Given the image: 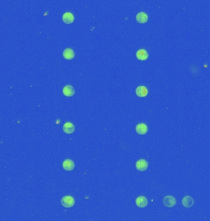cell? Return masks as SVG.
Returning <instances> with one entry per match:
<instances>
[{"mask_svg": "<svg viewBox=\"0 0 210 221\" xmlns=\"http://www.w3.org/2000/svg\"><path fill=\"white\" fill-rule=\"evenodd\" d=\"M136 19L137 21L139 23H145L148 20V16L145 12H141L137 14L136 16Z\"/></svg>", "mask_w": 210, "mask_h": 221, "instance_id": "cell-14", "label": "cell"}, {"mask_svg": "<svg viewBox=\"0 0 210 221\" xmlns=\"http://www.w3.org/2000/svg\"><path fill=\"white\" fill-rule=\"evenodd\" d=\"M136 204L139 207H145L148 204L147 198L144 196H139L136 199Z\"/></svg>", "mask_w": 210, "mask_h": 221, "instance_id": "cell-9", "label": "cell"}, {"mask_svg": "<svg viewBox=\"0 0 210 221\" xmlns=\"http://www.w3.org/2000/svg\"><path fill=\"white\" fill-rule=\"evenodd\" d=\"M182 204L185 207H192L194 204L193 199L190 196H185L182 199Z\"/></svg>", "mask_w": 210, "mask_h": 221, "instance_id": "cell-11", "label": "cell"}, {"mask_svg": "<svg viewBox=\"0 0 210 221\" xmlns=\"http://www.w3.org/2000/svg\"><path fill=\"white\" fill-rule=\"evenodd\" d=\"M63 130L66 134H72L75 130V126L71 122H66L63 126Z\"/></svg>", "mask_w": 210, "mask_h": 221, "instance_id": "cell-7", "label": "cell"}, {"mask_svg": "<svg viewBox=\"0 0 210 221\" xmlns=\"http://www.w3.org/2000/svg\"><path fill=\"white\" fill-rule=\"evenodd\" d=\"M136 168L139 171H144L148 168V163L144 159H139L136 163Z\"/></svg>", "mask_w": 210, "mask_h": 221, "instance_id": "cell-3", "label": "cell"}, {"mask_svg": "<svg viewBox=\"0 0 210 221\" xmlns=\"http://www.w3.org/2000/svg\"><path fill=\"white\" fill-rule=\"evenodd\" d=\"M62 20L66 24L72 23L74 20V17L71 12H65L62 16Z\"/></svg>", "mask_w": 210, "mask_h": 221, "instance_id": "cell-12", "label": "cell"}, {"mask_svg": "<svg viewBox=\"0 0 210 221\" xmlns=\"http://www.w3.org/2000/svg\"><path fill=\"white\" fill-rule=\"evenodd\" d=\"M136 94L139 97H145L148 93L147 88L144 86H138L135 90Z\"/></svg>", "mask_w": 210, "mask_h": 221, "instance_id": "cell-13", "label": "cell"}, {"mask_svg": "<svg viewBox=\"0 0 210 221\" xmlns=\"http://www.w3.org/2000/svg\"><path fill=\"white\" fill-rule=\"evenodd\" d=\"M136 58L139 60H141V61H144L146 60L148 57H149V54L147 53V52L143 48L139 49L136 52Z\"/></svg>", "mask_w": 210, "mask_h": 221, "instance_id": "cell-5", "label": "cell"}, {"mask_svg": "<svg viewBox=\"0 0 210 221\" xmlns=\"http://www.w3.org/2000/svg\"><path fill=\"white\" fill-rule=\"evenodd\" d=\"M136 131L139 134H145L148 131V128L146 124L144 123H139L136 126Z\"/></svg>", "mask_w": 210, "mask_h": 221, "instance_id": "cell-4", "label": "cell"}, {"mask_svg": "<svg viewBox=\"0 0 210 221\" xmlns=\"http://www.w3.org/2000/svg\"><path fill=\"white\" fill-rule=\"evenodd\" d=\"M63 93L64 96L70 97L72 96L75 93V90L71 85H66L63 88Z\"/></svg>", "mask_w": 210, "mask_h": 221, "instance_id": "cell-6", "label": "cell"}, {"mask_svg": "<svg viewBox=\"0 0 210 221\" xmlns=\"http://www.w3.org/2000/svg\"><path fill=\"white\" fill-rule=\"evenodd\" d=\"M163 203L166 207H171L176 205V200L173 196L166 195L163 199Z\"/></svg>", "mask_w": 210, "mask_h": 221, "instance_id": "cell-2", "label": "cell"}, {"mask_svg": "<svg viewBox=\"0 0 210 221\" xmlns=\"http://www.w3.org/2000/svg\"><path fill=\"white\" fill-rule=\"evenodd\" d=\"M63 56L66 60H72L75 56V53L74 50L71 48H66L63 52Z\"/></svg>", "mask_w": 210, "mask_h": 221, "instance_id": "cell-10", "label": "cell"}, {"mask_svg": "<svg viewBox=\"0 0 210 221\" xmlns=\"http://www.w3.org/2000/svg\"><path fill=\"white\" fill-rule=\"evenodd\" d=\"M61 204L64 207H71L74 205L75 200L72 196H64L61 199Z\"/></svg>", "mask_w": 210, "mask_h": 221, "instance_id": "cell-1", "label": "cell"}, {"mask_svg": "<svg viewBox=\"0 0 210 221\" xmlns=\"http://www.w3.org/2000/svg\"><path fill=\"white\" fill-rule=\"evenodd\" d=\"M62 166L66 171H72L74 168V163L71 159H66L63 161Z\"/></svg>", "mask_w": 210, "mask_h": 221, "instance_id": "cell-8", "label": "cell"}]
</instances>
